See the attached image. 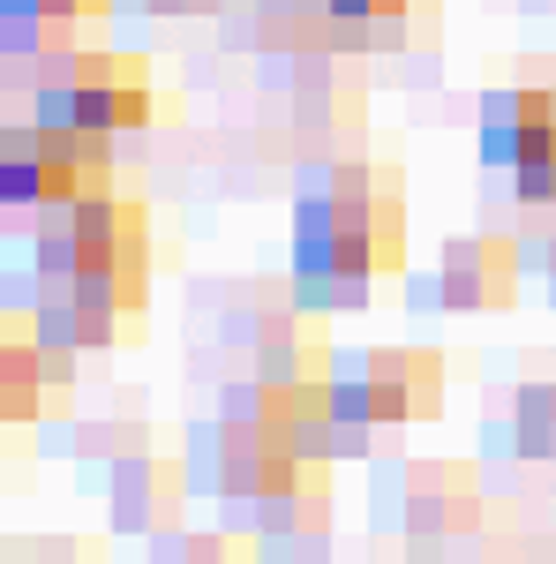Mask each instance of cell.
Returning <instances> with one entry per match:
<instances>
[{
	"label": "cell",
	"mask_w": 556,
	"mask_h": 564,
	"mask_svg": "<svg viewBox=\"0 0 556 564\" xmlns=\"http://www.w3.org/2000/svg\"><path fill=\"white\" fill-rule=\"evenodd\" d=\"M377 271H399V181L346 159L294 204V286L308 308L361 302Z\"/></svg>",
	"instance_id": "6da1fadb"
},
{
	"label": "cell",
	"mask_w": 556,
	"mask_h": 564,
	"mask_svg": "<svg viewBox=\"0 0 556 564\" xmlns=\"http://www.w3.org/2000/svg\"><path fill=\"white\" fill-rule=\"evenodd\" d=\"M45 129H84V135H129L151 121V68L135 53H98V45H76V53H53L39 68V98H31Z\"/></svg>",
	"instance_id": "7a4b0ae2"
},
{
	"label": "cell",
	"mask_w": 556,
	"mask_h": 564,
	"mask_svg": "<svg viewBox=\"0 0 556 564\" xmlns=\"http://www.w3.org/2000/svg\"><path fill=\"white\" fill-rule=\"evenodd\" d=\"M113 135H84V129H45V121H15L0 135V196L8 212H53L113 188Z\"/></svg>",
	"instance_id": "3957f363"
},
{
	"label": "cell",
	"mask_w": 556,
	"mask_h": 564,
	"mask_svg": "<svg viewBox=\"0 0 556 564\" xmlns=\"http://www.w3.org/2000/svg\"><path fill=\"white\" fill-rule=\"evenodd\" d=\"M519 294V257L504 234H473V241H451L428 294L414 286V308L422 302H444V308H504Z\"/></svg>",
	"instance_id": "277c9868"
},
{
	"label": "cell",
	"mask_w": 556,
	"mask_h": 564,
	"mask_svg": "<svg viewBox=\"0 0 556 564\" xmlns=\"http://www.w3.org/2000/svg\"><path fill=\"white\" fill-rule=\"evenodd\" d=\"M549 129H556V84L489 90V98H481V129H473V151H481V166L512 174L519 159H526V143H534V135H549Z\"/></svg>",
	"instance_id": "5b68a950"
},
{
	"label": "cell",
	"mask_w": 556,
	"mask_h": 564,
	"mask_svg": "<svg viewBox=\"0 0 556 564\" xmlns=\"http://www.w3.org/2000/svg\"><path fill=\"white\" fill-rule=\"evenodd\" d=\"M361 391H369V414H377V422L436 414L444 369H436V354H369V361H361Z\"/></svg>",
	"instance_id": "8992f818"
},
{
	"label": "cell",
	"mask_w": 556,
	"mask_h": 564,
	"mask_svg": "<svg viewBox=\"0 0 556 564\" xmlns=\"http://www.w3.org/2000/svg\"><path fill=\"white\" fill-rule=\"evenodd\" d=\"M166 497H173V475L166 467H121V481H113V520L121 527H151L159 512H166Z\"/></svg>",
	"instance_id": "52a82bcc"
},
{
	"label": "cell",
	"mask_w": 556,
	"mask_h": 564,
	"mask_svg": "<svg viewBox=\"0 0 556 564\" xmlns=\"http://www.w3.org/2000/svg\"><path fill=\"white\" fill-rule=\"evenodd\" d=\"M512 196L526 212H556V129L526 143V159L512 166Z\"/></svg>",
	"instance_id": "ba28073f"
},
{
	"label": "cell",
	"mask_w": 556,
	"mask_h": 564,
	"mask_svg": "<svg viewBox=\"0 0 556 564\" xmlns=\"http://www.w3.org/2000/svg\"><path fill=\"white\" fill-rule=\"evenodd\" d=\"M121 8H143V15H196V8H218V0H121Z\"/></svg>",
	"instance_id": "9c48e42d"
},
{
	"label": "cell",
	"mask_w": 556,
	"mask_h": 564,
	"mask_svg": "<svg viewBox=\"0 0 556 564\" xmlns=\"http://www.w3.org/2000/svg\"><path fill=\"white\" fill-rule=\"evenodd\" d=\"M549 286H556V234H549Z\"/></svg>",
	"instance_id": "30bf717a"
}]
</instances>
